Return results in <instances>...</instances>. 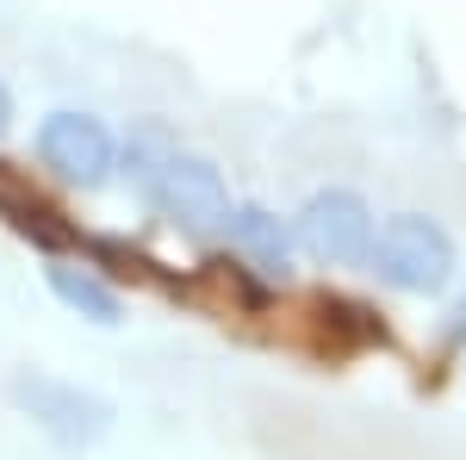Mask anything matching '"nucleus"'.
Segmentation results:
<instances>
[{"mask_svg": "<svg viewBox=\"0 0 466 460\" xmlns=\"http://www.w3.org/2000/svg\"><path fill=\"white\" fill-rule=\"evenodd\" d=\"M367 261H373V274L398 292H441L448 274H454V243H448V230L423 212H404L392 218L373 249H367Z\"/></svg>", "mask_w": 466, "mask_h": 460, "instance_id": "obj_1", "label": "nucleus"}, {"mask_svg": "<svg viewBox=\"0 0 466 460\" xmlns=\"http://www.w3.org/2000/svg\"><path fill=\"white\" fill-rule=\"evenodd\" d=\"M13 398L32 411V424L63 442V448H94L100 435L112 429V404L94 398V392L69 386V380H50V373H19L13 380Z\"/></svg>", "mask_w": 466, "mask_h": 460, "instance_id": "obj_2", "label": "nucleus"}, {"mask_svg": "<svg viewBox=\"0 0 466 460\" xmlns=\"http://www.w3.org/2000/svg\"><path fill=\"white\" fill-rule=\"evenodd\" d=\"M299 249L323 261V268H349V261H367L373 249V212L360 193H318L305 199L299 212Z\"/></svg>", "mask_w": 466, "mask_h": 460, "instance_id": "obj_3", "label": "nucleus"}, {"mask_svg": "<svg viewBox=\"0 0 466 460\" xmlns=\"http://www.w3.org/2000/svg\"><path fill=\"white\" fill-rule=\"evenodd\" d=\"M149 193H156V206L187 224V230H218L224 218H230V193H224V180H218L212 162H199V156H168L156 180H149Z\"/></svg>", "mask_w": 466, "mask_h": 460, "instance_id": "obj_4", "label": "nucleus"}, {"mask_svg": "<svg viewBox=\"0 0 466 460\" xmlns=\"http://www.w3.org/2000/svg\"><path fill=\"white\" fill-rule=\"evenodd\" d=\"M37 149H44V162H50L63 180H75V187H100L106 169H112L106 125L87 118V112H50L44 131H37Z\"/></svg>", "mask_w": 466, "mask_h": 460, "instance_id": "obj_5", "label": "nucleus"}, {"mask_svg": "<svg viewBox=\"0 0 466 460\" xmlns=\"http://www.w3.org/2000/svg\"><path fill=\"white\" fill-rule=\"evenodd\" d=\"M0 218H6L19 237H32L37 249H63V243H69L63 212H56V206H50V199H44L13 162H0Z\"/></svg>", "mask_w": 466, "mask_h": 460, "instance_id": "obj_6", "label": "nucleus"}, {"mask_svg": "<svg viewBox=\"0 0 466 460\" xmlns=\"http://www.w3.org/2000/svg\"><path fill=\"white\" fill-rule=\"evenodd\" d=\"M230 224V237L249 249L261 268H287V249H292V237H287V224L274 212H261V206H243V212H230L224 218Z\"/></svg>", "mask_w": 466, "mask_h": 460, "instance_id": "obj_7", "label": "nucleus"}, {"mask_svg": "<svg viewBox=\"0 0 466 460\" xmlns=\"http://www.w3.org/2000/svg\"><path fill=\"white\" fill-rule=\"evenodd\" d=\"M50 286H56V299H63V305H75L81 318L118 323V292H112V286H100L94 274H81V268H50Z\"/></svg>", "mask_w": 466, "mask_h": 460, "instance_id": "obj_8", "label": "nucleus"}, {"mask_svg": "<svg viewBox=\"0 0 466 460\" xmlns=\"http://www.w3.org/2000/svg\"><path fill=\"white\" fill-rule=\"evenodd\" d=\"M13 125V100H6V87H0V131Z\"/></svg>", "mask_w": 466, "mask_h": 460, "instance_id": "obj_9", "label": "nucleus"}]
</instances>
